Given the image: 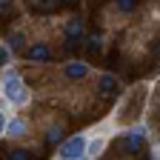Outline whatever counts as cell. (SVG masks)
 <instances>
[{"mask_svg":"<svg viewBox=\"0 0 160 160\" xmlns=\"http://www.w3.org/2000/svg\"><path fill=\"white\" fill-rule=\"evenodd\" d=\"M6 60H9V49H0V66H6Z\"/></svg>","mask_w":160,"mask_h":160,"instance_id":"obj_15","label":"cell"},{"mask_svg":"<svg viewBox=\"0 0 160 160\" xmlns=\"http://www.w3.org/2000/svg\"><path fill=\"white\" fill-rule=\"evenodd\" d=\"M3 160H34V157H32L26 149H6Z\"/></svg>","mask_w":160,"mask_h":160,"instance_id":"obj_7","label":"cell"},{"mask_svg":"<svg viewBox=\"0 0 160 160\" xmlns=\"http://www.w3.org/2000/svg\"><path fill=\"white\" fill-rule=\"evenodd\" d=\"M6 129V120H3V114H0V132H3Z\"/></svg>","mask_w":160,"mask_h":160,"instance_id":"obj_17","label":"cell"},{"mask_svg":"<svg viewBox=\"0 0 160 160\" xmlns=\"http://www.w3.org/2000/svg\"><path fill=\"white\" fill-rule=\"evenodd\" d=\"M3 92H6V97L12 100V103H26V100H29V92H26L23 80H20L17 74H9V77H6Z\"/></svg>","mask_w":160,"mask_h":160,"instance_id":"obj_1","label":"cell"},{"mask_svg":"<svg viewBox=\"0 0 160 160\" xmlns=\"http://www.w3.org/2000/svg\"><path fill=\"white\" fill-rule=\"evenodd\" d=\"M152 54H154V57H160V40H157V43L152 46Z\"/></svg>","mask_w":160,"mask_h":160,"instance_id":"obj_16","label":"cell"},{"mask_svg":"<svg viewBox=\"0 0 160 160\" xmlns=\"http://www.w3.org/2000/svg\"><path fill=\"white\" fill-rule=\"evenodd\" d=\"M134 3H137V0H117V6L123 9V12H132V9H134Z\"/></svg>","mask_w":160,"mask_h":160,"instance_id":"obj_13","label":"cell"},{"mask_svg":"<svg viewBox=\"0 0 160 160\" xmlns=\"http://www.w3.org/2000/svg\"><path fill=\"white\" fill-rule=\"evenodd\" d=\"M83 152H86V140L83 137H72V140H66V143L60 146V157L63 160H77V157H83Z\"/></svg>","mask_w":160,"mask_h":160,"instance_id":"obj_2","label":"cell"},{"mask_svg":"<svg viewBox=\"0 0 160 160\" xmlns=\"http://www.w3.org/2000/svg\"><path fill=\"white\" fill-rule=\"evenodd\" d=\"M9 49L23 52V34H12V37H9Z\"/></svg>","mask_w":160,"mask_h":160,"instance_id":"obj_10","label":"cell"},{"mask_svg":"<svg viewBox=\"0 0 160 160\" xmlns=\"http://www.w3.org/2000/svg\"><path fill=\"white\" fill-rule=\"evenodd\" d=\"M12 3H14V0H0V12H3V14H6V12L12 9Z\"/></svg>","mask_w":160,"mask_h":160,"instance_id":"obj_14","label":"cell"},{"mask_svg":"<svg viewBox=\"0 0 160 160\" xmlns=\"http://www.w3.org/2000/svg\"><path fill=\"white\" fill-rule=\"evenodd\" d=\"M126 149H129V154H140V152H143V132L129 134L126 137Z\"/></svg>","mask_w":160,"mask_h":160,"instance_id":"obj_5","label":"cell"},{"mask_svg":"<svg viewBox=\"0 0 160 160\" xmlns=\"http://www.w3.org/2000/svg\"><path fill=\"white\" fill-rule=\"evenodd\" d=\"M57 6H60V3H57V0H37V3H34L32 9H34V12L40 14V12H54Z\"/></svg>","mask_w":160,"mask_h":160,"instance_id":"obj_8","label":"cell"},{"mask_svg":"<svg viewBox=\"0 0 160 160\" xmlns=\"http://www.w3.org/2000/svg\"><path fill=\"white\" fill-rule=\"evenodd\" d=\"M6 129H9V134H12V137H20V134H26V123H23V120H12V123H9Z\"/></svg>","mask_w":160,"mask_h":160,"instance_id":"obj_9","label":"cell"},{"mask_svg":"<svg viewBox=\"0 0 160 160\" xmlns=\"http://www.w3.org/2000/svg\"><path fill=\"white\" fill-rule=\"evenodd\" d=\"M89 74V66L86 63H69L66 66V77H72V80H83Z\"/></svg>","mask_w":160,"mask_h":160,"instance_id":"obj_6","label":"cell"},{"mask_svg":"<svg viewBox=\"0 0 160 160\" xmlns=\"http://www.w3.org/2000/svg\"><path fill=\"white\" fill-rule=\"evenodd\" d=\"M100 94H103L106 100H114L117 97V80L112 74H103V77H100Z\"/></svg>","mask_w":160,"mask_h":160,"instance_id":"obj_4","label":"cell"},{"mask_svg":"<svg viewBox=\"0 0 160 160\" xmlns=\"http://www.w3.org/2000/svg\"><path fill=\"white\" fill-rule=\"evenodd\" d=\"M60 137H63V129H60V126H54V129L49 132V137H46V140H49V143H57Z\"/></svg>","mask_w":160,"mask_h":160,"instance_id":"obj_12","label":"cell"},{"mask_svg":"<svg viewBox=\"0 0 160 160\" xmlns=\"http://www.w3.org/2000/svg\"><path fill=\"white\" fill-rule=\"evenodd\" d=\"M26 57L34 60V63H49V60H52V49H49L46 43H37V46H32V49L26 52Z\"/></svg>","mask_w":160,"mask_h":160,"instance_id":"obj_3","label":"cell"},{"mask_svg":"<svg viewBox=\"0 0 160 160\" xmlns=\"http://www.w3.org/2000/svg\"><path fill=\"white\" fill-rule=\"evenodd\" d=\"M89 52H92V54L100 52V34H92V37H89Z\"/></svg>","mask_w":160,"mask_h":160,"instance_id":"obj_11","label":"cell"},{"mask_svg":"<svg viewBox=\"0 0 160 160\" xmlns=\"http://www.w3.org/2000/svg\"><path fill=\"white\" fill-rule=\"evenodd\" d=\"M146 160H152V157H146Z\"/></svg>","mask_w":160,"mask_h":160,"instance_id":"obj_18","label":"cell"}]
</instances>
